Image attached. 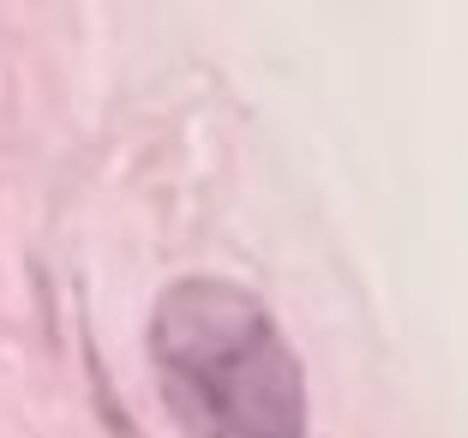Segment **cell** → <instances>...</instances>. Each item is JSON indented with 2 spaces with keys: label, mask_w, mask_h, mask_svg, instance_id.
<instances>
[{
  "label": "cell",
  "mask_w": 468,
  "mask_h": 438,
  "mask_svg": "<svg viewBox=\"0 0 468 438\" xmlns=\"http://www.w3.org/2000/svg\"><path fill=\"white\" fill-rule=\"evenodd\" d=\"M151 367L186 438H306V379L247 288L186 276L151 313Z\"/></svg>",
  "instance_id": "6da1fadb"
}]
</instances>
